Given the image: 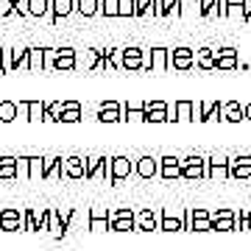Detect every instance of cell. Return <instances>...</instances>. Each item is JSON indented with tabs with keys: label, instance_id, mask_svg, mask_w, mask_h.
<instances>
[{
	"label": "cell",
	"instance_id": "cell-1",
	"mask_svg": "<svg viewBox=\"0 0 251 251\" xmlns=\"http://www.w3.org/2000/svg\"><path fill=\"white\" fill-rule=\"evenodd\" d=\"M184 232H212V212L204 206L184 209Z\"/></svg>",
	"mask_w": 251,
	"mask_h": 251
},
{
	"label": "cell",
	"instance_id": "cell-2",
	"mask_svg": "<svg viewBox=\"0 0 251 251\" xmlns=\"http://www.w3.org/2000/svg\"><path fill=\"white\" fill-rule=\"evenodd\" d=\"M120 67L128 70V73L145 70V67H148V56H145L143 48H123V53H120Z\"/></svg>",
	"mask_w": 251,
	"mask_h": 251
},
{
	"label": "cell",
	"instance_id": "cell-3",
	"mask_svg": "<svg viewBox=\"0 0 251 251\" xmlns=\"http://www.w3.org/2000/svg\"><path fill=\"white\" fill-rule=\"evenodd\" d=\"M0 232H25V212L14 206L0 209Z\"/></svg>",
	"mask_w": 251,
	"mask_h": 251
},
{
	"label": "cell",
	"instance_id": "cell-4",
	"mask_svg": "<svg viewBox=\"0 0 251 251\" xmlns=\"http://www.w3.org/2000/svg\"><path fill=\"white\" fill-rule=\"evenodd\" d=\"M181 179H206V159L198 153H190L187 159H181Z\"/></svg>",
	"mask_w": 251,
	"mask_h": 251
},
{
	"label": "cell",
	"instance_id": "cell-5",
	"mask_svg": "<svg viewBox=\"0 0 251 251\" xmlns=\"http://www.w3.org/2000/svg\"><path fill=\"white\" fill-rule=\"evenodd\" d=\"M112 176V156H87V179H106Z\"/></svg>",
	"mask_w": 251,
	"mask_h": 251
},
{
	"label": "cell",
	"instance_id": "cell-6",
	"mask_svg": "<svg viewBox=\"0 0 251 251\" xmlns=\"http://www.w3.org/2000/svg\"><path fill=\"white\" fill-rule=\"evenodd\" d=\"M159 215V232H184V212L173 209V206H162Z\"/></svg>",
	"mask_w": 251,
	"mask_h": 251
},
{
	"label": "cell",
	"instance_id": "cell-7",
	"mask_svg": "<svg viewBox=\"0 0 251 251\" xmlns=\"http://www.w3.org/2000/svg\"><path fill=\"white\" fill-rule=\"evenodd\" d=\"M134 173V162L128 156H112V176H109V184L117 187L120 181H126L128 176Z\"/></svg>",
	"mask_w": 251,
	"mask_h": 251
},
{
	"label": "cell",
	"instance_id": "cell-8",
	"mask_svg": "<svg viewBox=\"0 0 251 251\" xmlns=\"http://www.w3.org/2000/svg\"><path fill=\"white\" fill-rule=\"evenodd\" d=\"M237 229V212L229 206H221L212 212V232H234Z\"/></svg>",
	"mask_w": 251,
	"mask_h": 251
},
{
	"label": "cell",
	"instance_id": "cell-9",
	"mask_svg": "<svg viewBox=\"0 0 251 251\" xmlns=\"http://www.w3.org/2000/svg\"><path fill=\"white\" fill-rule=\"evenodd\" d=\"M87 229L90 232H109V206H90L87 209Z\"/></svg>",
	"mask_w": 251,
	"mask_h": 251
},
{
	"label": "cell",
	"instance_id": "cell-10",
	"mask_svg": "<svg viewBox=\"0 0 251 251\" xmlns=\"http://www.w3.org/2000/svg\"><path fill=\"white\" fill-rule=\"evenodd\" d=\"M196 120H201V123L224 120V103H218V100H201V103H196Z\"/></svg>",
	"mask_w": 251,
	"mask_h": 251
},
{
	"label": "cell",
	"instance_id": "cell-11",
	"mask_svg": "<svg viewBox=\"0 0 251 251\" xmlns=\"http://www.w3.org/2000/svg\"><path fill=\"white\" fill-rule=\"evenodd\" d=\"M78 67V53L73 48H56V56H53V70L59 73H70Z\"/></svg>",
	"mask_w": 251,
	"mask_h": 251
},
{
	"label": "cell",
	"instance_id": "cell-12",
	"mask_svg": "<svg viewBox=\"0 0 251 251\" xmlns=\"http://www.w3.org/2000/svg\"><path fill=\"white\" fill-rule=\"evenodd\" d=\"M206 179H229V156L212 153L206 159Z\"/></svg>",
	"mask_w": 251,
	"mask_h": 251
},
{
	"label": "cell",
	"instance_id": "cell-13",
	"mask_svg": "<svg viewBox=\"0 0 251 251\" xmlns=\"http://www.w3.org/2000/svg\"><path fill=\"white\" fill-rule=\"evenodd\" d=\"M159 221L162 215L153 206H145L137 212V232H159Z\"/></svg>",
	"mask_w": 251,
	"mask_h": 251
},
{
	"label": "cell",
	"instance_id": "cell-14",
	"mask_svg": "<svg viewBox=\"0 0 251 251\" xmlns=\"http://www.w3.org/2000/svg\"><path fill=\"white\" fill-rule=\"evenodd\" d=\"M145 70H153V73L171 70V48H151V53H148V67H145Z\"/></svg>",
	"mask_w": 251,
	"mask_h": 251
},
{
	"label": "cell",
	"instance_id": "cell-15",
	"mask_svg": "<svg viewBox=\"0 0 251 251\" xmlns=\"http://www.w3.org/2000/svg\"><path fill=\"white\" fill-rule=\"evenodd\" d=\"M229 179H251V156L249 153H240V156H232L229 159Z\"/></svg>",
	"mask_w": 251,
	"mask_h": 251
},
{
	"label": "cell",
	"instance_id": "cell-16",
	"mask_svg": "<svg viewBox=\"0 0 251 251\" xmlns=\"http://www.w3.org/2000/svg\"><path fill=\"white\" fill-rule=\"evenodd\" d=\"M196 64V53L190 48H173L171 50V67L173 70H190Z\"/></svg>",
	"mask_w": 251,
	"mask_h": 251
},
{
	"label": "cell",
	"instance_id": "cell-17",
	"mask_svg": "<svg viewBox=\"0 0 251 251\" xmlns=\"http://www.w3.org/2000/svg\"><path fill=\"white\" fill-rule=\"evenodd\" d=\"M98 120L100 123H120L123 120V106L117 100H103L98 109Z\"/></svg>",
	"mask_w": 251,
	"mask_h": 251
},
{
	"label": "cell",
	"instance_id": "cell-18",
	"mask_svg": "<svg viewBox=\"0 0 251 251\" xmlns=\"http://www.w3.org/2000/svg\"><path fill=\"white\" fill-rule=\"evenodd\" d=\"M64 176L67 179H87V159L84 156H67L64 159Z\"/></svg>",
	"mask_w": 251,
	"mask_h": 251
},
{
	"label": "cell",
	"instance_id": "cell-19",
	"mask_svg": "<svg viewBox=\"0 0 251 251\" xmlns=\"http://www.w3.org/2000/svg\"><path fill=\"white\" fill-rule=\"evenodd\" d=\"M134 173L140 179H153V176H159V159H153V156H140L134 162Z\"/></svg>",
	"mask_w": 251,
	"mask_h": 251
},
{
	"label": "cell",
	"instance_id": "cell-20",
	"mask_svg": "<svg viewBox=\"0 0 251 251\" xmlns=\"http://www.w3.org/2000/svg\"><path fill=\"white\" fill-rule=\"evenodd\" d=\"M75 11V0H50V23H59V20L70 17Z\"/></svg>",
	"mask_w": 251,
	"mask_h": 251
},
{
	"label": "cell",
	"instance_id": "cell-21",
	"mask_svg": "<svg viewBox=\"0 0 251 251\" xmlns=\"http://www.w3.org/2000/svg\"><path fill=\"white\" fill-rule=\"evenodd\" d=\"M159 176L162 179H179L181 176V159H176V156H162L159 159Z\"/></svg>",
	"mask_w": 251,
	"mask_h": 251
},
{
	"label": "cell",
	"instance_id": "cell-22",
	"mask_svg": "<svg viewBox=\"0 0 251 251\" xmlns=\"http://www.w3.org/2000/svg\"><path fill=\"white\" fill-rule=\"evenodd\" d=\"M17 106H20V112H23L25 120H42L48 103H42V100H20Z\"/></svg>",
	"mask_w": 251,
	"mask_h": 251
},
{
	"label": "cell",
	"instance_id": "cell-23",
	"mask_svg": "<svg viewBox=\"0 0 251 251\" xmlns=\"http://www.w3.org/2000/svg\"><path fill=\"white\" fill-rule=\"evenodd\" d=\"M48 212H50V215H48V232L53 234V237H59V240H62V237H67V226H64L62 209H53V206H50Z\"/></svg>",
	"mask_w": 251,
	"mask_h": 251
},
{
	"label": "cell",
	"instance_id": "cell-24",
	"mask_svg": "<svg viewBox=\"0 0 251 251\" xmlns=\"http://www.w3.org/2000/svg\"><path fill=\"white\" fill-rule=\"evenodd\" d=\"M62 173H64V159L62 156H45V176H42V181L62 179Z\"/></svg>",
	"mask_w": 251,
	"mask_h": 251
},
{
	"label": "cell",
	"instance_id": "cell-25",
	"mask_svg": "<svg viewBox=\"0 0 251 251\" xmlns=\"http://www.w3.org/2000/svg\"><path fill=\"white\" fill-rule=\"evenodd\" d=\"M120 53L123 50H117V48H100V70H123Z\"/></svg>",
	"mask_w": 251,
	"mask_h": 251
},
{
	"label": "cell",
	"instance_id": "cell-26",
	"mask_svg": "<svg viewBox=\"0 0 251 251\" xmlns=\"http://www.w3.org/2000/svg\"><path fill=\"white\" fill-rule=\"evenodd\" d=\"M78 120H81V103L78 100H62L59 123H78Z\"/></svg>",
	"mask_w": 251,
	"mask_h": 251
},
{
	"label": "cell",
	"instance_id": "cell-27",
	"mask_svg": "<svg viewBox=\"0 0 251 251\" xmlns=\"http://www.w3.org/2000/svg\"><path fill=\"white\" fill-rule=\"evenodd\" d=\"M173 120H196V103L193 100H176L173 103Z\"/></svg>",
	"mask_w": 251,
	"mask_h": 251
},
{
	"label": "cell",
	"instance_id": "cell-28",
	"mask_svg": "<svg viewBox=\"0 0 251 251\" xmlns=\"http://www.w3.org/2000/svg\"><path fill=\"white\" fill-rule=\"evenodd\" d=\"M78 64H81L87 73L100 70V48H90V50H84V56L78 59Z\"/></svg>",
	"mask_w": 251,
	"mask_h": 251
},
{
	"label": "cell",
	"instance_id": "cell-29",
	"mask_svg": "<svg viewBox=\"0 0 251 251\" xmlns=\"http://www.w3.org/2000/svg\"><path fill=\"white\" fill-rule=\"evenodd\" d=\"M224 120L226 123H240V120H246V106H240L237 100L224 103Z\"/></svg>",
	"mask_w": 251,
	"mask_h": 251
},
{
	"label": "cell",
	"instance_id": "cell-30",
	"mask_svg": "<svg viewBox=\"0 0 251 251\" xmlns=\"http://www.w3.org/2000/svg\"><path fill=\"white\" fill-rule=\"evenodd\" d=\"M196 64L201 70H218V59H215V50L212 48H201L196 56Z\"/></svg>",
	"mask_w": 251,
	"mask_h": 251
},
{
	"label": "cell",
	"instance_id": "cell-31",
	"mask_svg": "<svg viewBox=\"0 0 251 251\" xmlns=\"http://www.w3.org/2000/svg\"><path fill=\"white\" fill-rule=\"evenodd\" d=\"M0 179H17V156H0Z\"/></svg>",
	"mask_w": 251,
	"mask_h": 251
},
{
	"label": "cell",
	"instance_id": "cell-32",
	"mask_svg": "<svg viewBox=\"0 0 251 251\" xmlns=\"http://www.w3.org/2000/svg\"><path fill=\"white\" fill-rule=\"evenodd\" d=\"M75 11L81 17H95L100 14V0H75Z\"/></svg>",
	"mask_w": 251,
	"mask_h": 251
},
{
	"label": "cell",
	"instance_id": "cell-33",
	"mask_svg": "<svg viewBox=\"0 0 251 251\" xmlns=\"http://www.w3.org/2000/svg\"><path fill=\"white\" fill-rule=\"evenodd\" d=\"M184 0H159V14L156 17H179Z\"/></svg>",
	"mask_w": 251,
	"mask_h": 251
},
{
	"label": "cell",
	"instance_id": "cell-34",
	"mask_svg": "<svg viewBox=\"0 0 251 251\" xmlns=\"http://www.w3.org/2000/svg\"><path fill=\"white\" fill-rule=\"evenodd\" d=\"M17 112H20V106L14 100H0V123H14Z\"/></svg>",
	"mask_w": 251,
	"mask_h": 251
},
{
	"label": "cell",
	"instance_id": "cell-35",
	"mask_svg": "<svg viewBox=\"0 0 251 251\" xmlns=\"http://www.w3.org/2000/svg\"><path fill=\"white\" fill-rule=\"evenodd\" d=\"M45 67V48H28V70Z\"/></svg>",
	"mask_w": 251,
	"mask_h": 251
},
{
	"label": "cell",
	"instance_id": "cell-36",
	"mask_svg": "<svg viewBox=\"0 0 251 251\" xmlns=\"http://www.w3.org/2000/svg\"><path fill=\"white\" fill-rule=\"evenodd\" d=\"M45 176V156H28V179Z\"/></svg>",
	"mask_w": 251,
	"mask_h": 251
},
{
	"label": "cell",
	"instance_id": "cell-37",
	"mask_svg": "<svg viewBox=\"0 0 251 251\" xmlns=\"http://www.w3.org/2000/svg\"><path fill=\"white\" fill-rule=\"evenodd\" d=\"M25 9H28V17H45L50 11V0H28Z\"/></svg>",
	"mask_w": 251,
	"mask_h": 251
},
{
	"label": "cell",
	"instance_id": "cell-38",
	"mask_svg": "<svg viewBox=\"0 0 251 251\" xmlns=\"http://www.w3.org/2000/svg\"><path fill=\"white\" fill-rule=\"evenodd\" d=\"M123 120H126V123H128V120H145L143 100H140V103H126V106H123Z\"/></svg>",
	"mask_w": 251,
	"mask_h": 251
},
{
	"label": "cell",
	"instance_id": "cell-39",
	"mask_svg": "<svg viewBox=\"0 0 251 251\" xmlns=\"http://www.w3.org/2000/svg\"><path fill=\"white\" fill-rule=\"evenodd\" d=\"M168 120H173L171 109H145V123H168Z\"/></svg>",
	"mask_w": 251,
	"mask_h": 251
},
{
	"label": "cell",
	"instance_id": "cell-40",
	"mask_svg": "<svg viewBox=\"0 0 251 251\" xmlns=\"http://www.w3.org/2000/svg\"><path fill=\"white\" fill-rule=\"evenodd\" d=\"M59 115H62V100H53V103H48L45 106L42 123H59Z\"/></svg>",
	"mask_w": 251,
	"mask_h": 251
},
{
	"label": "cell",
	"instance_id": "cell-41",
	"mask_svg": "<svg viewBox=\"0 0 251 251\" xmlns=\"http://www.w3.org/2000/svg\"><path fill=\"white\" fill-rule=\"evenodd\" d=\"M100 14L103 17H120V0H100Z\"/></svg>",
	"mask_w": 251,
	"mask_h": 251
},
{
	"label": "cell",
	"instance_id": "cell-42",
	"mask_svg": "<svg viewBox=\"0 0 251 251\" xmlns=\"http://www.w3.org/2000/svg\"><path fill=\"white\" fill-rule=\"evenodd\" d=\"M229 14L246 17V0H226V17H229Z\"/></svg>",
	"mask_w": 251,
	"mask_h": 251
},
{
	"label": "cell",
	"instance_id": "cell-43",
	"mask_svg": "<svg viewBox=\"0 0 251 251\" xmlns=\"http://www.w3.org/2000/svg\"><path fill=\"white\" fill-rule=\"evenodd\" d=\"M25 232H39V221H36L34 206H28L25 209Z\"/></svg>",
	"mask_w": 251,
	"mask_h": 251
},
{
	"label": "cell",
	"instance_id": "cell-44",
	"mask_svg": "<svg viewBox=\"0 0 251 251\" xmlns=\"http://www.w3.org/2000/svg\"><path fill=\"white\" fill-rule=\"evenodd\" d=\"M137 14V0H120V17H134Z\"/></svg>",
	"mask_w": 251,
	"mask_h": 251
},
{
	"label": "cell",
	"instance_id": "cell-45",
	"mask_svg": "<svg viewBox=\"0 0 251 251\" xmlns=\"http://www.w3.org/2000/svg\"><path fill=\"white\" fill-rule=\"evenodd\" d=\"M237 64V56H218V70H234Z\"/></svg>",
	"mask_w": 251,
	"mask_h": 251
},
{
	"label": "cell",
	"instance_id": "cell-46",
	"mask_svg": "<svg viewBox=\"0 0 251 251\" xmlns=\"http://www.w3.org/2000/svg\"><path fill=\"white\" fill-rule=\"evenodd\" d=\"M17 179H28V156H17Z\"/></svg>",
	"mask_w": 251,
	"mask_h": 251
},
{
	"label": "cell",
	"instance_id": "cell-47",
	"mask_svg": "<svg viewBox=\"0 0 251 251\" xmlns=\"http://www.w3.org/2000/svg\"><path fill=\"white\" fill-rule=\"evenodd\" d=\"M53 56H56V48H45V67L53 70Z\"/></svg>",
	"mask_w": 251,
	"mask_h": 251
},
{
	"label": "cell",
	"instance_id": "cell-48",
	"mask_svg": "<svg viewBox=\"0 0 251 251\" xmlns=\"http://www.w3.org/2000/svg\"><path fill=\"white\" fill-rule=\"evenodd\" d=\"M243 20H251V0H246V17Z\"/></svg>",
	"mask_w": 251,
	"mask_h": 251
},
{
	"label": "cell",
	"instance_id": "cell-49",
	"mask_svg": "<svg viewBox=\"0 0 251 251\" xmlns=\"http://www.w3.org/2000/svg\"><path fill=\"white\" fill-rule=\"evenodd\" d=\"M246 120L251 123V103H246Z\"/></svg>",
	"mask_w": 251,
	"mask_h": 251
},
{
	"label": "cell",
	"instance_id": "cell-50",
	"mask_svg": "<svg viewBox=\"0 0 251 251\" xmlns=\"http://www.w3.org/2000/svg\"><path fill=\"white\" fill-rule=\"evenodd\" d=\"M0 73H3V48H0Z\"/></svg>",
	"mask_w": 251,
	"mask_h": 251
}]
</instances>
